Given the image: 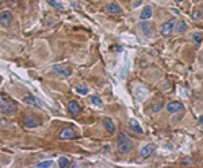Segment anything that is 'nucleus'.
Returning <instances> with one entry per match:
<instances>
[{
    "instance_id": "f257e3e1",
    "label": "nucleus",
    "mask_w": 203,
    "mask_h": 168,
    "mask_svg": "<svg viewBox=\"0 0 203 168\" xmlns=\"http://www.w3.org/2000/svg\"><path fill=\"white\" fill-rule=\"evenodd\" d=\"M133 148V143L125 133H119L118 134V152L119 154H127L130 152Z\"/></svg>"
},
{
    "instance_id": "f03ea898",
    "label": "nucleus",
    "mask_w": 203,
    "mask_h": 168,
    "mask_svg": "<svg viewBox=\"0 0 203 168\" xmlns=\"http://www.w3.org/2000/svg\"><path fill=\"white\" fill-rule=\"evenodd\" d=\"M0 112L7 116H12L16 112V105L10 98H3L0 97Z\"/></svg>"
},
{
    "instance_id": "7ed1b4c3",
    "label": "nucleus",
    "mask_w": 203,
    "mask_h": 168,
    "mask_svg": "<svg viewBox=\"0 0 203 168\" xmlns=\"http://www.w3.org/2000/svg\"><path fill=\"white\" fill-rule=\"evenodd\" d=\"M176 19H169L167 22H164L161 26V28H160V32H161V35L164 36V38H167V36H169L172 34L173 31V28H175V26H176Z\"/></svg>"
},
{
    "instance_id": "20e7f679",
    "label": "nucleus",
    "mask_w": 203,
    "mask_h": 168,
    "mask_svg": "<svg viewBox=\"0 0 203 168\" xmlns=\"http://www.w3.org/2000/svg\"><path fill=\"white\" fill-rule=\"evenodd\" d=\"M53 72H54V74H57L58 77H62V78L69 77V76L72 74V70L69 69V67H66V66H60V65L53 66Z\"/></svg>"
},
{
    "instance_id": "39448f33",
    "label": "nucleus",
    "mask_w": 203,
    "mask_h": 168,
    "mask_svg": "<svg viewBox=\"0 0 203 168\" xmlns=\"http://www.w3.org/2000/svg\"><path fill=\"white\" fill-rule=\"evenodd\" d=\"M22 101H23L26 105H30V106H34V108H42L43 106L42 102H41V100H38L34 96H24Z\"/></svg>"
},
{
    "instance_id": "423d86ee",
    "label": "nucleus",
    "mask_w": 203,
    "mask_h": 168,
    "mask_svg": "<svg viewBox=\"0 0 203 168\" xmlns=\"http://www.w3.org/2000/svg\"><path fill=\"white\" fill-rule=\"evenodd\" d=\"M23 125L26 128H37L39 126V121L37 120L34 116H24L23 117Z\"/></svg>"
},
{
    "instance_id": "0eeeda50",
    "label": "nucleus",
    "mask_w": 203,
    "mask_h": 168,
    "mask_svg": "<svg viewBox=\"0 0 203 168\" xmlns=\"http://www.w3.org/2000/svg\"><path fill=\"white\" fill-rule=\"evenodd\" d=\"M58 137L62 140H69V139H75L76 137V133L75 130L72 128H64L60 130V133H58Z\"/></svg>"
},
{
    "instance_id": "6e6552de",
    "label": "nucleus",
    "mask_w": 203,
    "mask_h": 168,
    "mask_svg": "<svg viewBox=\"0 0 203 168\" xmlns=\"http://www.w3.org/2000/svg\"><path fill=\"white\" fill-rule=\"evenodd\" d=\"M139 28L142 30L143 35H145V36H148V38H150V36L153 35V27H152V24H150L149 22H145V20H142L141 23H139Z\"/></svg>"
},
{
    "instance_id": "1a4fd4ad",
    "label": "nucleus",
    "mask_w": 203,
    "mask_h": 168,
    "mask_svg": "<svg viewBox=\"0 0 203 168\" xmlns=\"http://www.w3.org/2000/svg\"><path fill=\"white\" fill-rule=\"evenodd\" d=\"M183 109H184V106L180 102H178V101H172V102H169L167 105L168 113H178V112H182Z\"/></svg>"
},
{
    "instance_id": "9d476101",
    "label": "nucleus",
    "mask_w": 203,
    "mask_h": 168,
    "mask_svg": "<svg viewBox=\"0 0 203 168\" xmlns=\"http://www.w3.org/2000/svg\"><path fill=\"white\" fill-rule=\"evenodd\" d=\"M11 20H12V15H11L10 11H2L0 12V23L4 27H7L11 23Z\"/></svg>"
},
{
    "instance_id": "9b49d317",
    "label": "nucleus",
    "mask_w": 203,
    "mask_h": 168,
    "mask_svg": "<svg viewBox=\"0 0 203 168\" xmlns=\"http://www.w3.org/2000/svg\"><path fill=\"white\" fill-rule=\"evenodd\" d=\"M66 108H68V110H69V113L73 114V116H76V114H79L80 113V110H81V108L80 105L77 104V101H69L68 102V105H66Z\"/></svg>"
},
{
    "instance_id": "f8f14e48",
    "label": "nucleus",
    "mask_w": 203,
    "mask_h": 168,
    "mask_svg": "<svg viewBox=\"0 0 203 168\" xmlns=\"http://www.w3.org/2000/svg\"><path fill=\"white\" fill-rule=\"evenodd\" d=\"M106 10H107V12L108 14H111V15H118V14H121V7L115 4V3H108L106 7Z\"/></svg>"
},
{
    "instance_id": "ddd939ff",
    "label": "nucleus",
    "mask_w": 203,
    "mask_h": 168,
    "mask_svg": "<svg viewBox=\"0 0 203 168\" xmlns=\"http://www.w3.org/2000/svg\"><path fill=\"white\" fill-rule=\"evenodd\" d=\"M103 124H104V128L108 133H114V130H115V125H114V122L111 121V118L106 117L104 120H103Z\"/></svg>"
},
{
    "instance_id": "4468645a",
    "label": "nucleus",
    "mask_w": 203,
    "mask_h": 168,
    "mask_svg": "<svg viewBox=\"0 0 203 168\" xmlns=\"http://www.w3.org/2000/svg\"><path fill=\"white\" fill-rule=\"evenodd\" d=\"M153 151H154V145H145L141 151H139V154H141V156L142 158H148L149 155H152L153 154Z\"/></svg>"
},
{
    "instance_id": "2eb2a0df",
    "label": "nucleus",
    "mask_w": 203,
    "mask_h": 168,
    "mask_svg": "<svg viewBox=\"0 0 203 168\" xmlns=\"http://www.w3.org/2000/svg\"><path fill=\"white\" fill-rule=\"evenodd\" d=\"M129 125H130V128L134 130L135 133H138V134H142L143 133V130H142V128L138 125V121L137 120H134V118H131L130 121H129Z\"/></svg>"
},
{
    "instance_id": "dca6fc26",
    "label": "nucleus",
    "mask_w": 203,
    "mask_h": 168,
    "mask_svg": "<svg viewBox=\"0 0 203 168\" xmlns=\"http://www.w3.org/2000/svg\"><path fill=\"white\" fill-rule=\"evenodd\" d=\"M150 16H152V8H150L149 6H146L145 8L142 10V12L139 14V19H141V20H148Z\"/></svg>"
},
{
    "instance_id": "f3484780",
    "label": "nucleus",
    "mask_w": 203,
    "mask_h": 168,
    "mask_svg": "<svg viewBox=\"0 0 203 168\" xmlns=\"http://www.w3.org/2000/svg\"><path fill=\"white\" fill-rule=\"evenodd\" d=\"M187 31V24L184 20H179L178 24H176V32L178 34H183Z\"/></svg>"
},
{
    "instance_id": "a211bd4d",
    "label": "nucleus",
    "mask_w": 203,
    "mask_h": 168,
    "mask_svg": "<svg viewBox=\"0 0 203 168\" xmlns=\"http://www.w3.org/2000/svg\"><path fill=\"white\" fill-rule=\"evenodd\" d=\"M202 12H203V8L202 7H198V8H195L192 11V15H191V18H192L194 20H198V19H201V16H202Z\"/></svg>"
},
{
    "instance_id": "6ab92c4d",
    "label": "nucleus",
    "mask_w": 203,
    "mask_h": 168,
    "mask_svg": "<svg viewBox=\"0 0 203 168\" xmlns=\"http://www.w3.org/2000/svg\"><path fill=\"white\" fill-rule=\"evenodd\" d=\"M53 166V162L51 160H42V162H39L38 164H35V167L38 168H47V167H51Z\"/></svg>"
},
{
    "instance_id": "aec40b11",
    "label": "nucleus",
    "mask_w": 203,
    "mask_h": 168,
    "mask_svg": "<svg viewBox=\"0 0 203 168\" xmlns=\"http://www.w3.org/2000/svg\"><path fill=\"white\" fill-rule=\"evenodd\" d=\"M58 167L60 168H66V167H71V163L66 158H60L58 159Z\"/></svg>"
},
{
    "instance_id": "412c9836",
    "label": "nucleus",
    "mask_w": 203,
    "mask_h": 168,
    "mask_svg": "<svg viewBox=\"0 0 203 168\" xmlns=\"http://www.w3.org/2000/svg\"><path fill=\"white\" fill-rule=\"evenodd\" d=\"M76 93H79V94H81V96H86L88 93V88L86 86V85H77V86H76Z\"/></svg>"
},
{
    "instance_id": "4be33fe9",
    "label": "nucleus",
    "mask_w": 203,
    "mask_h": 168,
    "mask_svg": "<svg viewBox=\"0 0 203 168\" xmlns=\"http://www.w3.org/2000/svg\"><path fill=\"white\" fill-rule=\"evenodd\" d=\"M91 102L94 104V105H96V106H102V104H103V101L99 98L98 96H92L91 97Z\"/></svg>"
},
{
    "instance_id": "5701e85b",
    "label": "nucleus",
    "mask_w": 203,
    "mask_h": 168,
    "mask_svg": "<svg viewBox=\"0 0 203 168\" xmlns=\"http://www.w3.org/2000/svg\"><path fill=\"white\" fill-rule=\"evenodd\" d=\"M49 3H50L51 7H54V8H57V10H62V8H64V6L60 4L57 0H49Z\"/></svg>"
},
{
    "instance_id": "b1692460",
    "label": "nucleus",
    "mask_w": 203,
    "mask_h": 168,
    "mask_svg": "<svg viewBox=\"0 0 203 168\" xmlns=\"http://www.w3.org/2000/svg\"><path fill=\"white\" fill-rule=\"evenodd\" d=\"M192 38H194V40H195V43H201V40H202V34L195 32L194 35H192Z\"/></svg>"
},
{
    "instance_id": "393cba45",
    "label": "nucleus",
    "mask_w": 203,
    "mask_h": 168,
    "mask_svg": "<svg viewBox=\"0 0 203 168\" xmlns=\"http://www.w3.org/2000/svg\"><path fill=\"white\" fill-rule=\"evenodd\" d=\"M162 109V104H156V105L152 106V110L153 112H160Z\"/></svg>"
},
{
    "instance_id": "a878e982",
    "label": "nucleus",
    "mask_w": 203,
    "mask_h": 168,
    "mask_svg": "<svg viewBox=\"0 0 203 168\" xmlns=\"http://www.w3.org/2000/svg\"><path fill=\"white\" fill-rule=\"evenodd\" d=\"M199 125H203V114L199 117Z\"/></svg>"
},
{
    "instance_id": "bb28decb",
    "label": "nucleus",
    "mask_w": 203,
    "mask_h": 168,
    "mask_svg": "<svg viewBox=\"0 0 203 168\" xmlns=\"http://www.w3.org/2000/svg\"><path fill=\"white\" fill-rule=\"evenodd\" d=\"M171 11H172V12H175L176 15H179V11H178V10H175V8H172Z\"/></svg>"
},
{
    "instance_id": "cd10ccee",
    "label": "nucleus",
    "mask_w": 203,
    "mask_h": 168,
    "mask_svg": "<svg viewBox=\"0 0 203 168\" xmlns=\"http://www.w3.org/2000/svg\"><path fill=\"white\" fill-rule=\"evenodd\" d=\"M175 2H183V0H175Z\"/></svg>"
},
{
    "instance_id": "c85d7f7f",
    "label": "nucleus",
    "mask_w": 203,
    "mask_h": 168,
    "mask_svg": "<svg viewBox=\"0 0 203 168\" xmlns=\"http://www.w3.org/2000/svg\"><path fill=\"white\" fill-rule=\"evenodd\" d=\"M0 82H2V77H0Z\"/></svg>"
}]
</instances>
